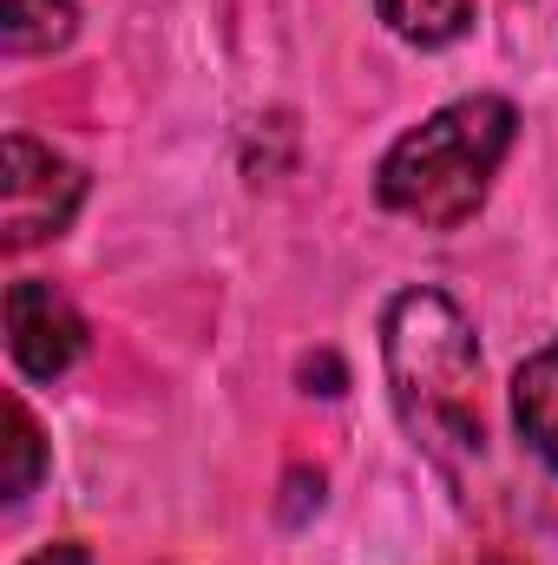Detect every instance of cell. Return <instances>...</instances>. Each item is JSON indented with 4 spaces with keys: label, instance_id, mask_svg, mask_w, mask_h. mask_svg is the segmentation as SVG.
Wrapping results in <instances>:
<instances>
[{
    "label": "cell",
    "instance_id": "8992f818",
    "mask_svg": "<svg viewBox=\"0 0 558 565\" xmlns=\"http://www.w3.org/2000/svg\"><path fill=\"white\" fill-rule=\"evenodd\" d=\"M473 7L480 0H375L382 26L401 46H420V53H440V46L466 40L473 33Z\"/></svg>",
    "mask_w": 558,
    "mask_h": 565
},
{
    "label": "cell",
    "instance_id": "9c48e42d",
    "mask_svg": "<svg viewBox=\"0 0 558 565\" xmlns=\"http://www.w3.org/2000/svg\"><path fill=\"white\" fill-rule=\"evenodd\" d=\"M20 565H99V559H93V546H79V540H60V546H40L33 559H20Z\"/></svg>",
    "mask_w": 558,
    "mask_h": 565
},
{
    "label": "cell",
    "instance_id": "277c9868",
    "mask_svg": "<svg viewBox=\"0 0 558 565\" xmlns=\"http://www.w3.org/2000/svg\"><path fill=\"white\" fill-rule=\"evenodd\" d=\"M7 355L20 369V382L53 388L79 355H86V316L40 277L7 282Z\"/></svg>",
    "mask_w": 558,
    "mask_h": 565
},
{
    "label": "cell",
    "instance_id": "ba28073f",
    "mask_svg": "<svg viewBox=\"0 0 558 565\" xmlns=\"http://www.w3.org/2000/svg\"><path fill=\"white\" fill-rule=\"evenodd\" d=\"M46 467H53V454H46V434H40V422H33V408H26L20 395H7V467H0V500L20 507V500L46 480Z\"/></svg>",
    "mask_w": 558,
    "mask_h": 565
},
{
    "label": "cell",
    "instance_id": "30bf717a",
    "mask_svg": "<svg viewBox=\"0 0 558 565\" xmlns=\"http://www.w3.org/2000/svg\"><path fill=\"white\" fill-rule=\"evenodd\" d=\"M480 565H519V559H480Z\"/></svg>",
    "mask_w": 558,
    "mask_h": 565
},
{
    "label": "cell",
    "instance_id": "52a82bcc",
    "mask_svg": "<svg viewBox=\"0 0 558 565\" xmlns=\"http://www.w3.org/2000/svg\"><path fill=\"white\" fill-rule=\"evenodd\" d=\"M79 33L73 0H0V46L7 53H60Z\"/></svg>",
    "mask_w": 558,
    "mask_h": 565
},
{
    "label": "cell",
    "instance_id": "3957f363",
    "mask_svg": "<svg viewBox=\"0 0 558 565\" xmlns=\"http://www.w3.org/2000/svg\"><path fill=\"white\" fill-rule=\"evenodd\" d=\"M0 158V244L20 257L46 237H66L86 204V171L33 132H7Z\"/></svg>",
    "mask_w": 558,
    "mask_h": 565
},
{
    "label": "cell",
    "instance_id": "5b68a950",
    "mask_svg": "<svg viewBox=\"0 0 558 565\" xmlns=\"http://www.w3.org/2000/svg\"><path fill=\"white\" fill-rule=\"evenodd\" d=\"M513 427H519L526 454L546 473H558V335L513 369Z\"/></svg>",
    "mask_w": 558,
    "mask_h": 565
},
{
    "label": "cell",
    "instance_id": "6da1fadb",
    "mask_svg": "<svg viewBox=\"0 0 558 565\" xmlns=\"http://www.w3.org/2000/svg\"><path fill=\"white\" fill-rule=\"evenodd\" d=\"M382 375H388V402L408 427V440L447 480H466V467H480V454H486L480 335H473L466 309L447 289L415 282V289L388 296V309H382Z\"/></svg>",
    "mask_w": 558,
    "mask_h": 565
},
{
    "label": "cell",
    "instance_id": "7a4b0ae2",
    "mask_svg": "<svg viewBox=\"0 0 558 565\" xmlns=\"http://www.w3.org/2000/svg\"><path fill=\"white\" fill-rule=\"evenodd\" d=\"M513 139H519L513 99H500V93L447 99L440 113H427L382 151L375 198H382V211L408 217L420 231H460L493 198V178L513 158Z\"/></svg>",
    "mask_w": 558,
    "mask_h": 565
}]
</instances>
